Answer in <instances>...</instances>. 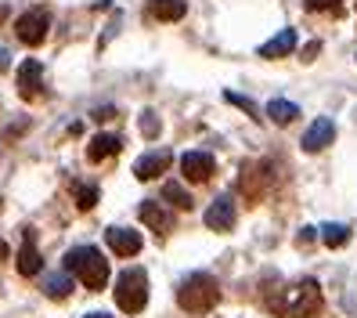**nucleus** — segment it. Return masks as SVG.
Segmentation results:
<instances>
[{
	"label": "nucleus",
	"mask_w": 357,
	"mask_h": 318,
	"mask_svg": "<svg viewBox=\"0 0 357 318\" xmlns=\"http://www.w3.org/2000/svg\"><path fill=\"white\" fill-rule=\"evenodd\" d=\"M83 318H112V315H105V311H94V315H83Z\"/></svg>",
	"instance_id": "7c9ffc66"
},
{
	"label": "nucleus",
	"mask_w": 357,
	"mask_h": 318,
	"mask_svg": "<svg viewBox=\"0 0 357 318\" xmlns=\"http://www.w3.org/2000/svg\"><path fill=\"white\" fill-rule=\"evenodd\" d=\"M335 141V123L328 120V116H318L310 127H307V134H303V148L307 152H321V148H328Z\"/></svg>",
	"instance_id": "1a4fd4ad"
},
{
	"label": "nucleus",
	"mask_w": 357,
	"mask_h": 318,
	"mask_svg": "<svg viewBox=\"0 0 357 318\" xmlns=\"http://www.w3.org/2000/svg\"><path fill=\"white\" fill-rule=\"evenodd\" d=\"M8 69H11V55L0 48V73H8Z\"/></svg>",
	"instance_id": "c85d7f7f"
},
{
	"label": "nucleus",
	"mask_w": 357,
	"mask_h": 318,
	"mask_svg": "<svg viewBox=\"0 0 357 318\" xmlns=\"http://www.w3.org/2000/svg\"><path fill=\"white\" fill-rule=\"evenodd\" d=\"M4 257H8V243H4V239H0V261H4Z\"/></svg>",
	"instance_id": "c756f323"
},
{
	"label": "nucleus",
	"mask_w": 357,
	"mask_h": 318,
	"mask_svg": "<svg viewBox=\"0 0 357 318\" xmlns=\"http://www.w3.org/2000/svg\"><path fill=\"white\" fill-rule=\"evenodd\" d=\"M177 304L188 311V315H206V311H213L220 304V286L213 275H206V271H192L188 279L181 282L177 289Z\"/></svg>",
	"instance_id": "7ed1b4c3"
},
{
	"label": "nucleus",
	"mask_w": 357,
	"mask_h": 318,
	"mask_svg": "<svg viewBox=\"0 0 357 318\" xmlns=\"http://www.w3.org/2000/svg\"><path fill=\"white\" fill-rule=\"evenodd\" d=\"M119 148H123V138L119 134H94L91 145H87V159L101 163V159H109V156H119Z\"/></svg>",
	"instance_id": "4468645a"
},
{
	"label": "nucleus",
	"mask_w": 357,
	"mask_h": 318,
	"mask_svg": "<svg viewBox=\"0 0 357 318\" xmlns=\"http://www.w3.org/2000/svg\"><path fill=\"white\" fill-rule=\"evenodd\" d=\"M321 239H325V246H347L350 243V228L347 224H321Z\"/></svg>",
	"instance_id": "aec40b11"
},
{
	"label": "nucleus",
	"mask_w": 357,
	"mask_h": 318,
	"mask_svg": "<svg viewBox=\"0 0 357 318\" xmlns=\"http://www.w3.org/2000/svg\"><path fill=\"white\" fill-rule=\"evenodd\" d=\"M267 308L282 318H310V315L321 311V286L314 279H300L292 289L267 296Z\"/></svg>",
	"instance_id": "f257e3e1"
},
{
	"label": "nucleus",
	"mask_w": 357,
	"mask_h": 318,
	"mask_svg": "<svg viewBox=\"0 0 357 318\" xmlns=\"http://www.w3.org/2000/svg\"><path fill=\"white\" fill-rule=\"evenodd\" d=\"M116 304L119 311H127V315H137L144 311V304H149V275H144L141 268H127L116 279Z\"/></svg>",
	"instance_id": "20e7f679"
},
{
	"label": "nucleus",
	"mask_w": 357,
	"mask_h": 318,
	"mask_svg": "<svg viewBox=\"0 0 357 318\" xmlns=\"http://www.w3.org/2000/svg\"><path fill=\"white\" fill-rule=\"evenodd\" d=\"M162 199H170V203H174L177 210H192V206H195V199L188 196V192H184L181 185H174V181H170V185L162 188Z\"/></svg>",
	"instance_id": "412c9836"
},
{
	"label": "nucleus",
	"mask_w": 357,
	"mask_h": 318,
	"mask_svg": "<svg viewBox=\"0 0 357 318\" xmlns=\"http://www.w3.org/2000/svg\"><path fill=\"white\" fill-rule=\"evenodd\" d=\"M66 271L76 275L87 289H105L109 282V261L98 246H73L66 253Z\"/></svg>",
	"instance_id": "f03ea898"
},
{
	"label": "nucleus",
	"mask_w": 357,
	"mask_h": 318,
	"mask_svg": "<svg viewBox=\"0 0 357 318\" xmlns=\"http://www.w3.org/2000/svg\"><path fill=\"white\" fill-rule=\"evenodd\" d=\"M105 243H109V250L116 257H134V253H141V236L134 228H109L105 231Z\"/></svg>",
	"instance_id": "9d476101"
},
{
	"label": "nucleus",
	"mask_w": 357,
	"mask_h": 318,
	"mask_svg": "<svg viewBox=\"0 0 357 318\" xmlns=\"http://www.w3.org/2000/svg\"><path fill=\"white\" fill-rule=\"evenodd\" d=\"M73 286H76V282H73L69 271H54V275H47V279H44V286H40V289H44L47 301H69Z\"/></svg>",
	"instance_id": "2eb2a0df"
},
{
	"label": "nucleus",
	"mask_w": 357,
	"mask_h": 318,
	"mask_svg": "<svg viewBox=\"0 0 357 318\" xmlns=\"http://www.w3.org/2000/svg\"><path fill=\"white\" fill-rule=\"evenodd\" d=\"M231 224H235V203H231V196H220V199L209 203L206 228L209 231H231Z\"/></svg>",
	"instance_id": "9b49d317"
},
{
	"label": "nucleus",
	"mask_w": 357,
	"mask_h": 318,
	"mask_svg": "<svg viewBox=\"0 0 357 318\" xmlns=\"http://www.w3.org/2000/svg\"><path fill=\"white\" fill-rule=\"evenodd\" d=\"M321 51V44H318V40H310V44L303 48V62H314V55H318Z\"/></svg>",
	"instance_id": "bb28decb"
},
{
	"label": "nucleus",
	"mask_w": 357,
	"mask_h": 318,
	"mask_svg": "<svg viewBox=\"0 0 357 318\" xmlns=\"http://www.w3.org/2000/svg\"><path fill=\"white\" fill-rule=\"evenodd\" d=\"M181 174L192 181V185H202L217 174V159L209 152H184L181 156Z\"/></svg>",
	"instance_id": "6e6552de"
},
{
	"label": "nucleus",
	"mask_w": 357,
	"mask_h": 318,
	"mask_svg": "<svg viewBox=\"0 0 357 318\" xmlns=\"http://www.w3.org/2000/svg\"><path fill=\"white\" fill-rule=\"evenodd\" d=\"M137 214H141V221H144V224H149V228L155 231V236H166V231L174 228V214H170V210H166L162 203H155V199H144Z\"/></svg>",
	"instance_id": "f8f14e48"
},
{
	"label": "nucleus",
	"mask_w": 357,
	"mask_h": 318,
	"mask_svg": "<svg viewBox=\"0 0 357 318\" xmlns=\"http://www.w3.org/2000/svg\"><path fill=\"white\" fill-rule=\"evenodd\" d=\"M224 101H231V105H238V109H245V113L253 116V120H260V109H257V105L249 101V98H242V94H235V91H227V94H224Z\"/></svg>",
	"instance_id": "b1692460"
},
{
	"label": "nucleus",
	"mask_w": 357,
	"mask_h": 318,
	"mask_svg": "<svg viewBox=\"0 0 357 318\" xmlns=\"http://www.w3.org/2000/svg\"><path fill=\"white\" fill-rule=\"evenodd\" d=\"M242 192L245 199H260L271 185H275V163H249L242 166Z\"/></svg>",
	"instance_id": "423d86ee"
},
{
	"label": "nucleus",
	"mask_w": 357,
	"mask_h": 318,
	"mask_svg": "<svg viewBox=\"0 0 357 318\" xmlns=\"http://www.w3.org/2000/svg\"><path fill=\"white\" fill-rule=\"evenodd\" d=\"M76 206H79V210H94V206H98V188H94V185H91V188L76 185Z\"/></svg>",
	"instance_id": "5701e85b"
},
{
	"label": "nucleus",
	"mask_w": 357,
	"mask_h": 318,
	"mask_svg": "<svg viewBox=\"0 0 357 318\" xmlns=\"http://www.w3.org/2000/svg\"><path fill=\"white\" fill-rule=\"evenodd\" d=\"M184 11H188L184 0H149V15L155 22H177V18H184Z\"/></svg>",
	"instance_id": "f3484780"
},
{
	"label": "nucleus",
	"mask_w": 357,
	"mask_h": 318,
	"mask_svg": "<svg viewBox=\"0 0 357 318\" xmlns=\"http://www.w3.org/2000/svg\"><path fill=\"white\" fill-rule=\"evenodd\" d=\"M47 29H51V11L47 8H33L26 15H18V22H15V36L22 40L26 48H40V44H44Z\"/></svg>",
	"instance_id": "39448f33"
},
{
	"label": "nucleus",
	"mask_w": 357,
	"mask_h": 318,
	"mask_svg": "<svg viewBox=\"0 0 357 318\" xmlns=\"http://www.w3.org/2000/svg\"><path fill=\"white\" fill-rule=\"evenodd\" d=\"M314 231H318V228H300V236H296V243H300V246H307V243L314 239Z\"/></svg>",
	"instance_id": "cd10ccee"
},
{
	"label": "nucleus",
	"mask_w": 357,
	"mask_h": 318,
	"mask_svg": "<svg viewBox=\"0 0 357 318\" xmlns=\"http://www.w3.org/2000/svg\"><path fill=\"white\" fill-rule=\"evenodd\" d=\"M292 51H296V29H282L275 40H267L260 48V58H285Z\"/></svg>",
	"instance_id": "dca6fc26"
},
{
	"label": "nucleus",
	"mask_w": 357,
	"mask_h": 318,
	"mask_svg": "<svg viewBox=\"0 0 357 318\" xmlns=\"http://www.w3.org/2000/svg\"><path fill=\"white\" fill-rule=\"evenodd\" d=\"M307 11H332V8H340V0H303Z\"/></svg>",
	"instance_id": "393cba45"
},
{
	"label": "nucleus",
	"mask_w": 357,
	"mask_h": 318,
	"mask_svg": "<svg viewBox=\"0 0 357 318\" xmlns=\"http://www.w3.org/2000/svg\"><path fill=\"white\" fill-rule=\"evenodd\" d=\"M300 116V105H292L285 98H275V101H267V120L271 123H278V127H289L292 120Z\"/></svg>",
	"instance_id": "a211bd4d"
},
{
	"label": "nucleus",
	"mask_w": 357,
	"mask_h": 318,
	"mask_svg": "<svg viewBox=\"0 0 357 318\" xmlns=\"http://www.w3.org/2000/svg\"><path fill=\"white\" fill-rule=\"evenodd\" d=\"M170 163H174L170 152H144V156L134 163V174H137L141 181H152V178H159V174L170 171Z\"/></svg>",
	"instance_id": "ddd939ff"
},
{
	"label": "nucleus",
	"mask_w": 357,
	"mask_h": 318,
	"mask_svg": "<svg viewBox=\"0 0 357 318\" xmlns=\"http://www.w3.org/2000/svg\"><path fill=\"white\" fill-rule=\"evenodd\" d=\"M112 116H116V109H112V105H101V109H94V116H91V120L105 123V120H112Z\"/></svg>",
	"instance_id": "a878e982"
},
{
	"label": "nucleus",
	"mask_w": 357,
	"mask_h": 318,
	"mask_svg": "<svg viewBox=\"0 0 357 318\" xmlns=\"http://www.w3.org/2000/svg\"><path fill=\"white\" fill-rule=\"evenodd\" d=\"M40 268H44V261H40V250H36L33 239L26 236V246L18 250V271H22L26 279H29V275H40Z\"/></svg>",
	"instance_id": "6ab92c4d"
},
{
	"label": "nucleus",
	"mask_w": 357,
	"mask_h": 318,
	"mask_svg": "<svg viewBox=\"0 0 357 318\" xmlns=\"http://www.w3.org/2000/svg\"><path fill=\"white\" fill-rule=\"evenodd\" d=\"M18 94L26 101L44 98V66H40L36 58H26L22 66H18Z\"/></svg>",
	"instance_id": "0eeeda50"
},
{
	"label": "nucleus",
	"mask_w": 357,
	"mask_h": 318,
	"mask_svg": "<svg viewBox=\"0 0 357 318\" xmlns=\"http://www.w3.org/2000/svg\"><path fill=\"white\" fill-rule=\"evenodd\" d=\"M141 134L149 138V141H155V138L162 134V123H159V113H152V109H144V113H141Z\"/></svg>",
	"instance_id": "4be33fe9"
}]
</instances>
